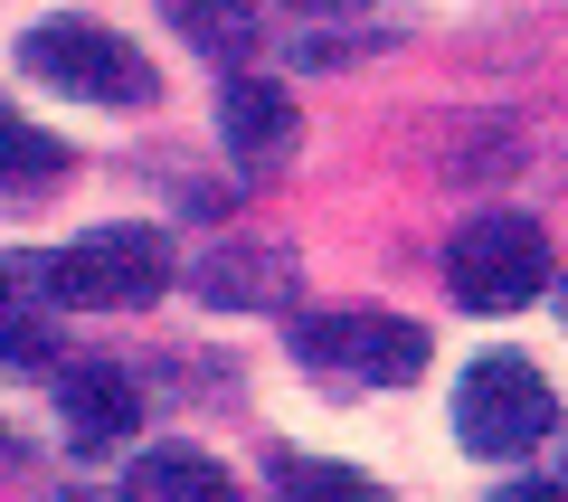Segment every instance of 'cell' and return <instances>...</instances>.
Wrapping results in <instances>:
<instances>
[{
	"instance_id": "1",
	"label": "cell",
	"mask_w": 568,
	"mask_h": 502,
	"mask_svg": "<svg viewBox=\"0 0 568 502\" xmlns=\"http://www.w3.org/2000/svg\"><path fill=\"white\" fill-rule=\"evenodd\" d=\"M20 77H39L48 96H77V104H114V114H133V104L162 96L152 58H142L133 39H114L104 20H39L20 39Z\"/></svg>"
},
{
	"instance_id": "2",
	"label": "cell",
	"mask_w": 568,
	"mask_h": 502,
	"mask_svg": "<svg viewBox=\"0 0 568 502\" xmlns=\"http://www.w3.org/2000/svg\"><path fill=\"white\" fill-rule=\"evenodd\" d=\"M284 351L313 370V380H342V389H398L426 370V332L407 313H361V303H342V313H304L294 332H284Z\"/></svg>"
},
{
	"instance_id": "3",
	"label": "cell",
	"mask_w": 568,
	"mask_h": 502,
	"mask_svg": "<svg viewBox=\"0 0 568 502\" xmlns=\"http://www.w3.org/2000/svg\"><path fill=\"white\" fill-rule=\"evenodd\" d=\"M171 284V238L162 228H95V238L48 257V294L85 303V313H133Z\"/></svg>"
},
{
	"instance_id": "4",
	"label": "cell",
	"mask_w": 568,
	"mask_h": 502,
	"mask_svg": "<svg viewBox=\"0 0 568 502\" xmlns=\"http://www.w3.org/2000/svg\"><path fill=\"white\" fill-rule=\"evenodd\" d=\"M549 426H559V399H549V380L521 351H484V361L455 380V436H465L474 455H530Z\"/></svg>"
},
{
	"instance_id": "5",
	"label": "cell",
	"mask_w": 568,
	"mask_h": 502,
	"mask_svg": "<svg viewBox=\"0 0 568 502\" xmlns=\"http://www.w3.org/2000/svg\"><path fill=\"white\" fill-rule=\"evenodd\" d=\"M446 284H455L465 313H521V303L549 284V238L530 219H511V209L465 219L455 247H446Z\"/></svg>"
},
{
	"instance_id": "6",
	"label": "cell",
	"mask_w": 568,
	"mask_h": 502,
	"mask_svg": "<svg viewBox=\"0 0 568 502\" xmlns=\"http://www.w3.org/2000/svg\"><path fill=\"white\" fill-rule=\"evenodd\" d=\"M294 133H304V114H294V96H284L275 77H246V67L219 77V142L246 171H275V161L294 152Z\"/></svg>"
},
{
	"instance_id": "7",
	"label": "cell",
	"mask_w": 568,
	"mask_h": 502,
	"mask_svg": "<svg viewBox=\"0 0 568 502\" xmlns=\"http://www.w3.org/2000/svg\"><path fill=\"white\" fill-rule=\"evenodd\" d=\"M58 418H67V436H77V455H104V445L133 436L142 399H133L123 370H58Z\"/></svg>"
},
{
	"instance_id": "8",
	"label": "cell",
	"mask_w": 568,
	"mask_h": 502,
	"mask_svg": "<svg viewBox=\"0 0 568 502\" xmlns=\"http://www.w3.org/2000/svg\"><path fill=\"white\" fill-rule=\"evenodd\" d=\"M123 502H237V483H227V464L200 455V445H152V455H133V474H123Z\"/></svg>"
},
{
	"instance_id": "9",
	"label": "cell",
	"mask_w": 568,
	"mask_h": 502,
	"mask_svg": "<svg viewBox=\"0 0 568 502\" xmlns=\"http://www.w3.org/2000/svg\"><path fill=\"white\" fill-rule=\"evenodd\" d=\"M162 20L181 29L200 58H219V67H237L246 48H256V29H265V10L256 0H162Z\"/></svg>"
},
{
	"instance_id": "10",
	"label": "cell",
	"mask_w": 568,
	"mask_h": 502,
	"mask_svg": "<svg viewBox=\"0 0 568 502\" xmlns=\"http://www.w3.org/2000/svg\"><path fill=\"white\" fill-rule=\"evenodd\" d=\"M58 181H67V142L0 104V190H58Z\"/></svg>"
},
{
	"instance_id": "11",
	"label": "cell",
	"mask_w": 568,
	"mask_h": 502,
	"mask_svg": "<svg viewBox=\"0 0 568 502\" xmlns=\"http://www.w3.org/2000/svg\"><path fill=\"white\" fill-rule=\"evenodd\" d=\"M275 502H388V493L332 455H275Z\"/></svg>"
},
{
	"instance_id": "12",
	"label": "cell",
	"mask_w": 568,
	"mask_h": 502,
	"mask_svg": "<svg viewBox=\"0 0 568 502\" xmlns=\"http://www.w3.org/2000/svg\"><path fill=\"white\" fill-rule=\"evenodd\" d=\"M284 294V265L275 257H209L200 265V294H219V303H246V294Z\"/></svg>"
},
{
	"instance_id": "13",
	"label": "cell",
	"mask_w": 568,
	"mask_h": 502,
	"mask_svg": "<svg viewBox=\"0 0 568 502\" xmlns=\"http://www.w3.org/2000/svg\"><path fill=\"white\" fill-rule=\"evenodd\" d=\"M493 502H568V493H559V483H503Z\"/></svg>"
},
{
	"instance_id": "14",
	"label": "cell",
	"mask_w": 568,
	"mask_h": 502,
	"mask_svg": "<svg viewBox=\"0 0 568 502\" xmlns=\"http://www.w3.org/2000/svg\"><path fill=\"white\" fill-rule=\"evenodd\" d=\"M304 10H361V0H304Z\"/></svg>"
},
{
	"instance_id": "15",
	"label": "cell",
	"mask_w": 568,
	"mask_h": 502,
	"mask_svg": "<svg viewBox=\"0 0 568 502\" xmlns=\"http://www.w3.org/2000/svg\"><path fill=\"white\" fill-rule=\"evenodd\" d=\"M559 322H568V275H559Z\"/></svg>"
},
{
	"instance_id": "16",
	"label": "cell",
	"mask_w": 568,
	"mask_h": 502,
	"mask_svg": "<svg viewBox=\"0 0 568 502\" xmlns=\"http://www.w3.org/2000/svg\"><path fill=\"white\" fill-rule=\"evenodd\" d=\"M0 313H10V275H0Z\"/></svg>"
},
{
	"instance_id": "17",
	"label": "cell",
	"mask_w": 568,
	"mask_h": 502,
	"mask_svg": "<svg viewBox=\"0 0 568 502\" xmlns=\"http://www.w3.org/2000/svg\"><path fill=\"white\" fill-rule=\"evenodd\" d=\"M0 455H10V426H0Z\"/></svg>"
}]
</instances>
